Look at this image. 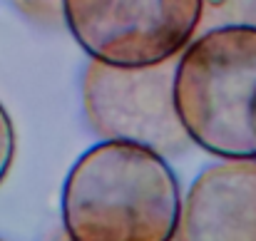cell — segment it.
<instances>
[{
	"mask_svg": "<svg viewBox=\"0 0 256 241\" xmlns=\"http://www.w3.org/2000/svg\"><path fill=\"white\" fill-rule=\"evenodd\" d=\"M179 212L170 160L132 142L102 140L90 147L62 186L70 241H172Z\"/></svg>",
	"mask_w": 256,
	"mask_h": 241,
	"instance_id": "1",
	"label": "cell"
},
{
	"mask_svg": "<svg viewBox=\"0 0 256 241\" xmlns=\"http://www.w3.org/2000/svg\"><path fill=\"white\" fill-rule=\"evenodd\" d=\"M174 104L192 144L222 160L256 157V28L194 35L176 55Z\"/></svg>",
	"mask_w": 256,
	"mask_h": 241,
	"instance_id": "2",
	"label": "cell"
},
{
	"mask_svg": "<svg viewBox=\"0 0 256 241\" xmlns=\"http://www.w3.org/2000/svg\"><path fill=\"white\" fill-rule=\"evenodd\" d=\"M176 58L154 65H110L90 58L82 78V110L102 140L132 142L179 160L192 150V140L174 104Z\"/></svg>",
	"mask_w": 256,
	"mask_h": 241,
	"instance_id": "3",
	"label": "cell"
},
{
	"mask_svg": "<svg viewBox=\"0 0 256 241\" xmlns=\"http://www.w3.org/2000/svg\"><path fill=\"white\" fill-rule=\"evenodd\" d=\"M199 15L202 0H62V20L87 55L127 68L176 58Z\"/></svg>",
	"mask_w": 256,
	"mask_h": 241,
	"instance_id": "4",
	"label": "cell"
},
{
	"mask_svg": "<svg viewBox=\"0 0 256 241\" xmlns=\"http://www.w3.org/2000/svg\"><path fill=\"white\" fill-rule=\"evenodd\" d=\"M179 241H256V157L209 164L179 212Z\"/></svg>",
	"mask_w": 256,
	"mask_h": 241,
	"instance_id": "5",
	"label": "cell"
},
{
	"mask_svg": "<svg viewBox=\"0 0 256 241\" xmlns=\"http://www.w3.org/2000/svg\"><path fill=\"white\" fill-rule=\"evenodd\" d=\"M229 25L256 28V0H202L196 35Z\"/></svg>",
	"mask_w": 256,
	"mask_h": 241,
	"instance_id": "6",
	"label": "cell"
},
{
	"mask_svg": "<svg viewBox=\"0 0 256 241\" xmlns=\"http://www.w3.org/2000/svg\"><path fill=\"white\" fill-rule=\"evenodd\" d=\"M25 18L42 22V25H55L62 20V0H10Z\"/></svg>",
	"mask_w": 256,
	"mask_h": 241,
	"instance_id": "7",
	"label": "cell"
},
{
	"mask_svg": "<svg viewBox=\"0 0 256 241\" xmlns=\"http://www.w3.org/2000/svg\"><path fill=\"white\" fill-rule=\"evenodd\" d=\"M12 157H15V127L5 107L0 104V184L10 172Z\"/></svg>",
	"mask_w": 256,
	"mask_h": 241,
	"instance_id": "8",
	"label": "cell"
},
{
	"mask_svg": "<svg viewBox=\"0 0 256 241\" xmlns=\"http://www.w3.org/2000/svg\"><path fill=\"white\" fill-rule=\"evenodd\" d=\"M0 241H2V239H0Z\"/></svg>",
	"mask_w": 256,
	"mask_h": 241,
	"instance_id": "9",
	"label": "cell"
}]
</instances>
